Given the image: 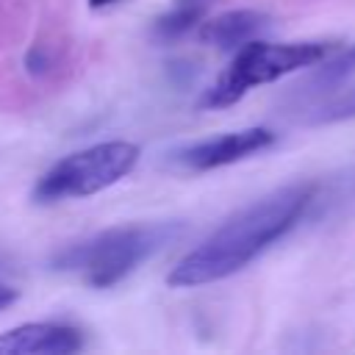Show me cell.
<instances>
[{"label":"cell","instance_id":"1","mask_svg":"<svg viewBox=\"0 0 355 355\" xmlns=\"http://www.w3.org/2000/svg\"><path fill=\"white\" fill-rule=\"evenodd\" d=\"M313 197V183H288L263 194L219 225L200 247L186 252L166 275V283L172 288H194L236 275L283 239L305 216Z\"/></svg>","mask_w":355,"mask_h":355},{"label":"cell","instance_id":"2","mask_svg":"<svg viewBox=\"0 0 355 355\" xmlns=\"http://www.w3.org/2000/svg\"><path fill=\"white\" fill-rule=\"evenodd\" d=\"M175 225H122L92 236L89 241L72 244L53 258L55 269L80 272L94 288H111L125 280L139 263L155 255L175 239Z\"/></svg>","mask_w":355,"mask_h":355},{"label":"cell","instance_id":"3","mask_svg":"<svg viewBox=\"0 0 355 355\" xmlns=\"http://www.w3.org/2000/svg\"><path fill=\"white\" fill-rule=\"evenodd\" d=\"M330 47L324 42H247L236 50L230 67L200 97L202 108H225L241 100L252 86L272 83L288 72L324 61Z\"/></svg>","mask_w":355,"mask_h":355},{"label":"cell","instance_id":"4","mask_svg":"<svg viewBox=\"0 0 355 355\" xmlns=\"http://www.w3.org/2000/svg\"><path fill=\"white\" fill-rule=\"evenodd\" d=\"M141 150L130 141H100L78 150L58 164H53L33 186V200L53 205L61 200L97 194L116 180H122L136 164Z\"/></svg>","mask_w":355,"mask_h":355},{"label":"cell","instance_id":"5","mask_svg":"<svg viewBox=\"0 0 355 355\" xmlns=\"http://www.w3.org/2000/svg\"><path fill=\"white\" fill-rule=\"evenodd\" d=\"M272 144H275V133L269 128L230 130V133H219V136H211V139H202V141L183 147L178 153V164H183L191 172H208V169L250 158V155H255Z\"/></svg>","mask_w":355,"mask_h":355},{"label":"cell","instance_id":"6","mask_svg":"<svg viewBox=\"0 0 355 355\" xmlns=\"http://www.w3.org/2000/svg\"><path fill=\"white\" fill-rule=\"evenodd\" d=\"M80 347V333L58 322H28L0 336L3 355H69Z\"/></svg>","mask_w":355,"mask_h":355},{"label":"cell","instance_id":"7","mask_svg":"<svg viewBox=\"0 0 355 355\" xmlns=\"http://www.w3.org/2000/svg\"><path fill=\"white\" fill-rule=\"evenodd\" d=\"M269 28V17L255 8H233L219 17H211L200 25V42L216 50H239L247 42H255L258 33Z\"/></svg>","mask_w":355,"mask_h":355},{"label":"cell","instance_id":"8","mask_svg":"<svg viewBox=\"0 0 355 355\" xmlns=\"http://www.w3.org/2000/svg\"><path fill=\"white\" fill-rule=\"evenodd\" d=\"M197 19H200V8L194 3H178L175 11H169V14H164V17L155 19L153 33L161 42H175L183 33H189L197 25Z\"/></svg>","mask_w":355,"mask_h":355},{"label":"cell","instance_id":"9","mask_svg":"<svg viewBox=\"0 0 355 355\" xmlns=\"http://www.w3.org/2000/svg\"><path fill=\"white\" fill-rule=\"evenodd\" d=\"M355 72V44H349L341 55H336L333 61H327V64H322L313 75H311V80L305 83V92H322V89H330V86H336V83H341L344 78H349Z\"/></svg>","mask_w":355,"mask_h":355},{"label":"cell","instance_id":"10","mask_svg":"<svg viewBox=\"0 0 355 355\" xmlns=\"http://www.w3.org/2000/svg\"><path fill=\"white\" fill-rule=\"evenodd\" d=\"M338 116H355V89L341 97L336 105L327 108V114H322V119H338Z\"/></svg>","mask_w":355,"mask_h":355},{"label":"cell","instance_id":"11","mask_svg":"<svg viewBox=\"0 0 355 355\" xmlns=\"http://www.w3.org/2000/svg\"><path fill=\"white\" fill-rule=\"evenodd\" d=\"M11 302H17V288H11V286L0 283V311H3V308H8Z\"/></svg>","mask_w":355,"mask_h":355},{"label":"cell","instance_id":"12","mask_svg":"<svg viewBox=\"0 0 355 355\" xmlns=\"http://www.w3.org/2000/svg\"><path fill=\"white\" fill-rule=\"evenodd\" d=\"M94 8H100V6H108V3H114V0H89Z\"/></svg>","mask_w":355,"mask_h":355},{"label":"cell","instance_id":"13","mask_svg":"<svg viewBox=\"0 0 355 355\" xmlns=\"http://www.w3.org/2000/svg\"><path fill=\"white\" fill-rule=\"evenodd\" d=\"M178 3H197V0H178Z\"/></svg>","mask_w":355,"mask_h":355}]
</instances>
